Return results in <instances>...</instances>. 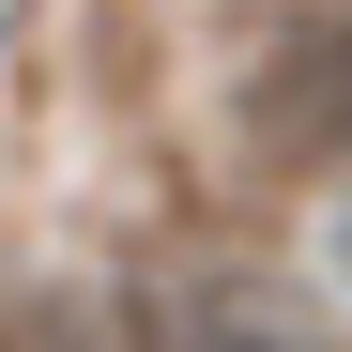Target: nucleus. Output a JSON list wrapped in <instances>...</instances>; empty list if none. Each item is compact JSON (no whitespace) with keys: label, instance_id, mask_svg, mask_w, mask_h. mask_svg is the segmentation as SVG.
Instances as JSON below:
<instances>
[{"label":"nucleus","instance_id":"obj_1","mask_svg":"<svg viewBox=\"0 0 352 352\" xmlns=\"http://www.w3.org/2000/svg\"><path fill=\"white\" fill-rule=\"evenodd\" d=\"M245 138L276 168H352V0H322L307 31H276V62L245 77Z\"/></svg>","mask_w":352,"mask_h":352},{"label":"nucleus","instance_id":"obj_2","mask_svg":"<svg viewBox=\"0 0 352 352\" xmlns=\"http://www.w3.org/2000/svg\"><path fill=\"white\" fill-rule=\"evenodd\" d=\"M168 352H337L322 307H291L276 276H199L184 322H168Z\"/></svg>","mask_w":352,"mask_h":352},{"label":"nucleus","instance_id":"obj_3","mask_svg":"<svg viewBox=\"0 0 352 352\" xmlns=\"http://www.w3.org/2000/svg\"><path fill=\"white\" fill-rule=\"evenodd\" d=\"M322 261H337V291H352V184H337V230H322Z\"/></svg>","mask_w":352,"mask_h":352}]
</instances>
